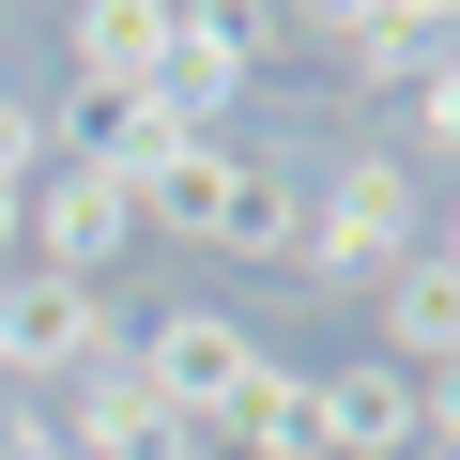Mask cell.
<instances>
[{
    "mask_svg": "<svg viewBox=\"0 0 460 460\" xmlns=\"http://www.w3.org/2000/svg\"><path fill=\"white\" fill-rule=\"evenodd\" d=\"M138 230H184V246H215V261H292V230H307V184H292L277 154L184 138V154L138 184Z\"/></svg>",
    "mask_w": 460,
    "mask_h": 460,
    "instance_id": "cell-1",
    "label": "cell"
},
{
    "mask_svg": "<svg viewBox=\"0 0 460 460\" xmlns=\"http://www.w3.org/2000/svg\"><path fill=\"white\" fill-rule=\"evenodd\" d=\"M414 246H429V215H414V169H399V154H338V169L307 184V230H292V261H307L323 292H384Z\"/></svg>",
    "mask_w": 460,
    "mask_h": 460,
    "instance_id": "cell-2",
    "label": "cell"
},
{
    "mask_svg": "<svg viewBox=\"0 0 460 460\" xmlns=\"http://www.w3.org/2000/svg\"><path fill=\"white\" fill-rule=\"evenodd\" d=\"M108 353H123V307H108V292H77V277H47V261L0 277V384H16V399H31V384L62 399V384L108 368Z\"/></svg>",
    "mask_w": 460,
    "mask_h": 460,
    "instance_id": "cell-3",
    "label": "cell"
},
{
    "mask_svg": "<svg viewBox=\"0 0 460 460\" xmlns=\"http://www.w3.org/2000/svg\"><path fill=\"white\" fill-rule=\"evenodd\" d=\"M292 16H199V0H169V31H154V123H184V138H215V108L261 77V47H277Z\"/></svg>",
    "mask_w": 460,
    "mask_h": 460,
    "instance_id": "cell-4",
    "label": "cell"
},
{
    "mask_svg": "<svg viewBox=\"0 0 460 460\" xmlns=\"http://www.w3.org/2000/svg\"><path fill=\"white\" fill-rule=\"evenodd\" d=\"M123 368H138V384L199 429V414H230V399L261 384V338L230 323V307H169V323H138V338H123Z\"/></svg>",
    "mask_w": 460,
    "mask_h": 460,
    "instance_id": "cell-5",
    "label": "cell"
},
{
    "mask_svg": "<svg viewBox=\"0 0 460 460\" xmlns=\"http://www.w3.org/2000/svg\"><path fill=\"white\" fill-rule=\"evenodd\" d=\"M123 246H138V184H108V169H47V184H31V261H47V277L108 292Z\"/></svg>",
    "mask_w": 460,
    "mask_h": 460,
    "instance_id": "cell-6",
    "label": "cell"
},
{
    "mask_svg": "<svg viewBox=\"0 0 460 460\" xmlns=\"http://www.w3.org/2000/svg\"><path fill=\"white\" fill-rule=\"evenodd\" d=\"M184 460H323V368L261 353V384L230 399V414H199V429H184Z\"/></svg>",
    "mask_w": 460,
    "mask_h": 460,
    "instance_id": "cell-7",
    "label": "cell"
},
{
    "mask_svg": "<svg viewBox=\"0 0 460 460\" xmlns=\"http://www.w3.org/2000/svg\"><path fill=\"white\" fill-rule=\"evenodd\" d=\"M47 414H62V460H184V414H169L123 353H108V368H77Z\"/></svg>",
    "mask_w": 460,
    "mask_h": 460,
    "instance_id": "cell-8",
    "label": "cell"
},
{
    "mask_svg": "<svg viewBox=\"0 0 460 460\" xmlns=\"http://www.w3.org/2000/svg\"><path fill=\"white\" fill-rule=\"evenodd\" d=\"M307 31H323L368 93H414V77L460 47V16H445V0H353V16H307Z\"/></svg>",
    "mask_w": 460,
    "mask_h": 460,
    "instance_id": "cell-9",
    "label": "cell"
},
{
    "mask_svg": "<svg viewBox=\"0 0 460 460\" xmlns=\"http://www.w3.org/2000/svg\"><path fill=\"white\" fill-rule=\"evenodd\" d=\"M429 429H414V368H384V353H353V368H323V460H414Z\"/></svg>",
    "mask_w": 460,
    "mask_h": 460,
    "instance_id": "cell-10",
    "label": "cell"
},
{
    "mask_svg": "<svg viewBox=\"0 0 460 460\" xmlns=\"http://www.w3.org/2000/svg\"><path fill=\"white\" fill-rule=\"evenodd\" d=\"M368 307H384V368H445V353H460V261H445V246H414Z\"/></svg>",
    "mask_w": 460,
    "mask_h": 460,
    "instance_id": "cell-11",
    "label": "cell"
},
{
    "mask_svg": "<svg viewBox=\"0 0 460 460\" xmlns=\"http://www.w3.org/2000/svg\"><path fill=\"white\" fill-rule=\"evenodd\" d=\"M154 31H169V0H77V16H62V62L93 93H138L154 77Z\"/></svg>",
    "mask_w": 460,
    "mask_h": 460,
    "instance_id": "cell-12",
    "label": "cell"
},
{
    "mask_svg": "<svg viewBox=\"0 0 460 460\" xmlns=\"http://www.w3.org/2000/svg\"><path fill=\"white\" fill-rule=\"evenodd\" d=\"M47 184V93H0V199Z\"/></svg>",
    "mask_w": 460,
    "mask_h": 460,
    "instance_id": "cell-13",
    "label": "cell"
},
{
    "mask_svg": "<svg viewBox=\"0 0 460 460\" xmlns=\"http://www.w3.org/2000/svg\"><path fill=\"white\" fill-rule=\"evenodd\" d=\"M414 138H429V154H445V169H460V47H445V62H429V77H414Z\"/></svg>",
    "mask_w": 460,
    "mask_h": 460,
    "instance_id": "cell-14",
    "label": "cell"
},
{
    "mask_svg": "<svg viewBox=\"0 0 460 460\" xmlns=\"http://www.w3.org/2000/svg\"><path fill=\"white\" fill-rule=\"evenodd\" d=\"M414 429H429V445L460 460V353H445V368H414Z\"/></svg>",
    "mask_w": 460,
    "mask_h": 460,
    "instance_id": "cell-15",
    "label": "cell"
},
{
    "mask_svg": "<svg viewBox=\"0 0 460 460\" xmlns=\"http://www.w3.org/2000/svg\"><path fill=\"white\" fill-rule=\"evenodd\" d=\"M429 246H445V261H460V199H445V215H429Z\"/></svg>",
    "mask_w": 460,
    "mask_h": 460,
    "instance_id": "cell-16",
    "label": "cell"
},
{
    "mask_svg": "<svg viewBox=\"0 0 460 460\" xmlns=\"http://www.w3.org/2000/svg\"><path fill=\"white\" fill-rule=\"evenodd\" d=\"M0 399H16V384H0Z\"/></svg>",
    "mask_w": 460,
    "mask_h": 460,
    "instance_id": "cell-17",
    "label": "cell"
}]
</instances>
